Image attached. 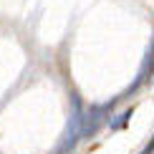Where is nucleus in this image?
Listing matches in <instances>:
<instances>
[{
    "instance_id": "3",
    "label": "nucleus",
    "mask_w": 154,
    "mask_h": 154,
    "mask_svg": "<svg viewBox=\"0 0 154 154\" xmlns=\"http://www.w3.org/2000/svg\"><path fill=\"white\" fill-rule=\"evenodd\" d=\"M131 114H134L131 109H126V111H121V114H119L116 119H111V121H109V126H111L114 131H119V129H124V126H126V121L131 119Z\"/></svg>"
},
{
    "instance_id": "2",
    "label": "nucleus",
    "mask_w": 154,
    "mask_h": 154,
    "mask_svg": "<svg viewBox=\"0 0 154 154\" xmlns=\"http://www.w3.org/2000/svg\"><path fill=\"white\" fill-rule=\"evenodd\" d=\"M114 109V101L109 104H101V106H91L86 114H83V129H81V137H91V134L99 131V126L106 121V114Z\"/></svg>"
},
{
    "instance_id": "4",
    "label": "nucleus",
    "mask_w": 154,
    "mask_h": 154,
    "mask_svg": "<svg viewBox=\"0 0 154 154\" xmlns=\"http://www.w3.org/2000/svg\"><path fill=\"white\" fill-rule=\"evenodd\" d=\"M139 154H154V139H152V142H146V146H144Z\"/></svg>"
},
{
    "instance_id": "1",
    "label": "nucleus",
    "mask_w": 154,
    "mask_h": 154,
    "mask_svg": "<svg viewBox=\"0 0 154 154\" xmlns=\"http://www.w3.org/2000/svg\"><path fill=\"white\" fill-rule=\"evenodd\" d=\"M81 129H83V111H81V99L76 94H71V121H68V131H66V137H63V144H61V149L58 154H66V152H71L76 142L81 139Z\"/></svg>"
}]
</instances>
